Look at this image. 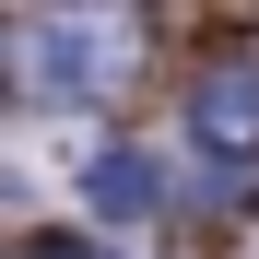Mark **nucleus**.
Returning <instances> with one entry per match:
<instances>
[{
	"label": "nucleus",
	"instance_id": "f03ea898",
	"mask_svg": "<svg viewBox=\"0 0 259 259\" xmlns=\"http://www.w3.org/2000/svg\"><path fill=\"white\" fill-rule=\"evenodd\" d=\"M189 130L212 153H259V71L224 59V71H200V95H189Z\"/></svg>",
	"mask_w": 259,
	"mask_h": 259
},
{
	"label": "nucleus",
	"instance_id": "f257e3e1",
	"mask_svg": "<svg viewBox=\"0 0 259 259\" xmlns=\"http://www.w3.org/2000/svg\"><path fill=\"white\" fill-rule=\"evenodd\" d=\"M12 71L48 106H95V95H118V82L142 71V12H130V0H48V12L24 24Z\"/></svg>",
	"mask_w": 259,
	"mask_h": 259
}]
</instances>
